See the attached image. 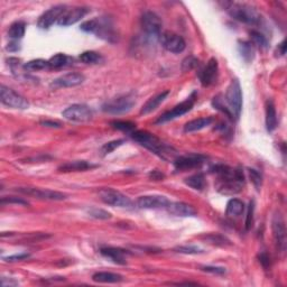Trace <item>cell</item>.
<instances>
[{
  "instance_id": "1",
  "label": "cell",
  "mask_w": 287,
  "mask_h": 287,
  "mask_svg": "<svg viewBox=\"0 0 287 287\" xmlns=\"http://www.w3.org/2000/svg\"><path fill=\"white\" fill-rule=\"evenodd\" d=\"M214 173L219 175L218 191L220 193L229 195L239 193L243 185V173L241 170H232V168L223 165L216 166L213 168Z\"/></svg>"
},
{
  "instance_id": "2",
  "label": "cell",
  "mask_w": 287,
  "mask_h": 287,
  "mask_svg": "<svg viewBox=\"0 0 287 287\" xmlns=\"http://www.w3.org/2000/svg\"><path fill=\"white\" fill-rule=\"evenodd\" d=\"M130 135H132V138L133 140L139 143L141 146L146 147L151 152L155 153V154L158 155L159 157L168 159L173 158L174 156H176V152L173 148L167 146V145L164 144L162 140L158 139L157 137L154 136L151 132H143V130H137V132H132Z\"/></svg>"
},
{
  "instance_id": "3",
  "label": "cell",
  "mask_w": 287,
  "mask_h": 287,
  "mask_svg": "<svg viewBox=\"0 0 287 287\" xmlns=\"http://www.w3.org/2000/svg\"><path fill=\"white\" fill-rule=\"evenodd\" d=\"M227 11L233 19L247 25H259L263 19L259 11L248 3L230 2L227 6Z\"/></svg>"
},
{
  "instance_id": "4",
  "label": "cell",
  "mask_w": 287,
  "mask_h": 287,
  "mask_svg": "<svg viewBox=\"0 0 287 287\" xmlns=\"http://www.w3.org/2000/svg\"><path fill=\"white\" fill-rule=\"evenodd\" d=\"M225 102L227 109L231 118L238 119L243 109V92L238 80H232L229 84L227 92H225Z\"/></svg>"
},
{
  "instance_id": "5",
  "label": "cell",
  "mask_w": 287,
  "mask_h": 287,
  "mask_svg": "<svg viewBox=\"0 0 287 287\" xmlns=\"http://www.w3.org/2000/svg\"><path fill=\"white\" fill-rule=\"evenodd\" d=\"M136 103V98L133 93H128L121 97L114 98L112 100L107 101L105 105L102 106V110L105 112L111 113V114H120L128 112L132 110L133 105Z\"/></svg>"
},
{
  "instance_id": "6",
  "label": "cell",
  "mask_w": 287,
  "mask_h": 287,
  "mask_svg": "<svg viewBox=\"0 0 287 287\" xmlns=\"http://www.w3.org/2000/svg\"><path fill=\"white\" fill-rule=\"evenodd\" d=\"M0 101L13 109H27L29 107L28 101L24 97L3 84L0 87Z\"/></svg>"
},
{
  "instance_id": "7",
  "label": "cell",
  "mask_w": 287,
  "mask_h": 287,
  "mask_svg": "<svg viewBox=\"0 0 287 287\" xmlns=\"http://www.w3.org/2000/svg\"><path fill=\"white\" fill-rule=\"evenodd\" d=\"M80 28L83 32L93 33L107 41H111V38L114 37L111 26L107 24L106 22H102L101 19H91V21L84 22Z\"/></svg>"
},
{
  "instance_id": "8",
  "label": "cell",
  "mask_w": 287,
  "mask_h": 287,
  "mask_svg": "<svg viewBox=\"0 0 287 287\" xmlns=\"http://www.w3.org/2000/svg\"><path fill=\"white\" fill-rule=\"evenodd\" d=\"M100 199L106 204L119 208H132V202L128 197L113 189H102L99 192Z\"/></svg>"
},
{
  "instance_id": "9",
  "label": "cell",
  "mask_w": 287,
  "mask_h": 287,
  "mask_svg": "<svg viewBox=\"0 0 287 287\" xmlns=\"http://www.w3.org/2000/svg\"><path fill=\"white\" fill-rule=\"evenodd\" d=\"M162 21L153 11H146L141 16V27L143 30L149 37H159L162 32Z\"/></svg>"
},
{
  "instance_id": "10",
  "label": "cell",
  "mask_w": 287,
  "mask_h": 287,
  "mask_svg": "<svg viewBox=\"0 0 287 287\" xmlns=\"http://www.w3.org/2000/svg\"><path fill=\"white\" fill-rule=\"evenodd\" d=\"M62 116L70 121L86 122L92 119L93 113L92 110L86 105H73L65 109Z\"/></svg>"
},
{
  "instance_id": "11",
  "label": "cell",
  "mask_w": 287,
  "mask_h": 287,
  "mask_svg": "<svg viewBox=\"0 0 287 287\" xmlns=\"http://www.w3.org/2000/svg\"><path fill=\"white\" fill-rule=\"evenodd\" d=\"M194 102H195V94L193 93L190 98H187L185 101H183L179 103V105L175 106L173 109L170 110V111L163 113L162 116L156 120V124H164V122L174 120L176 119V118L183 116V114L189 112L190 110L193 108Z\"/></svg>"
},
{
  "instance_id": "12",
  "label": "cell",
  "mask_w": 287,
  "mask_h": 287,
  "mask_svg": "<svg viewBox=\"0 0 287 287\" xmlns=\"http://www.w3.org/2000/svg\"><path fill=\"white\" fill-rule=\"evenodd\" d=\"M16 191L22 194L29 195V197L42 199V200L62 201L66 199V195L61 192H57V191L38 189V187H19V189H17Z\"/></svg>"
},
{
  "instance_id": "13",
  "label": "cell",
  "mask_w": 287,
  "mask_h": 287,
  "mask_svg": "<svg viewBox=\"0 0 287 287\" xmlns=\"http://www.w3.org/2000/svg\"><path fill=\"white\" fill-rule=\"evenodd\" d=\"M273 236L277 249L284 252L286 249V227L285 221L279 212L273 218Z\"/></svg>"
},
{
  "instance_id": "14",
  "label": "cell",
  "mask_w": 287,
  "mask_h": 287,
  "mask_svg": "<svg viewBox=\"0 0 287 287\" xmlns=\"http://www.w3.org/2000/svg\"><path fill=\"white\" fill-rule=\"evenodd\" d=\"M159 41L164 48L167 49V51L171 53H175V54L184 51L186 46L185 41L183 40V37L171 32L160 34Z\"/></svg>"
},
{
  "instance_id": "15",
  "label": "cell",
  "mask_w": 287,
  "mask_h": 287,
  "mask_svg": "<svg viewBox=\"0 0 287 287\" xmlns=\"http://www.w3.org/2000/svg\"><path fill=\"white\" fill-rule=\"evenodd\" d=\"M170 202L163 195H144L137 200V206L140 209H166Z\"/></svg>"
},
{
  "instance_id": "16",
  "label": "cell",
  "mask_w": 287,
  "mask_h": 287,
  "mask_svg": "<svg viewBox=\"0 0 287 287\" xmlns=\"http://www.w3.org/2000/svg\"><path fill=\"white\" fill-rule=\"evenodd\" d=\"M65 10L66 9H65L64 5H59L48 9L47 11H45V13L40 17V19H38V27L42 29L49 28L55 22H59V19L64 14Z\"/></svg>"
},
{
  "instance_id": "17",
  "label": "cell",
  "mask_w": 287,
  "mask_h": 287,
  "mask_svg": "<svg viewBox=\"0 0 287 287\" xmlns=\"http://www.w3.org/2000/svg\"><path fill=\"white\" fill-rule=\"evenodd\" d=\"M88 14V9L84 7H74L70 10H65L64 14L57 22L60 26H71L78 22L79 21L86 16Z\"/></svg>"
},
{
  "instance_id": "18",
  "label": "cell",
  "mask_w": 287,
  "mask_h": 287,
  "mask_svg": "<svg viewBox=\"0 0 287 287\" xmlns=\"http://www.w3.org/2000/svg\"><path fill=\"white\" fill-rule=\"evenodd\" d=\"M84 75L81 73H67L64 74L60 78L53 80L51 87L54 89H60V88H71L76 87L83 83Z\"/></svg>"
},
{
  "instance_id": "19",
  "label": "cell",
  "mask_w": 287,
  "mask_h": 287,
  "mask_svg": "<svg viewBox=\"0 0 287 287\" xmlns=\"http://www.w3.org/2000/svg\"><path fill=\"white\" fill-rule=\"evenodd\" d=\"M218 75V61L212 57L209 60V62L206 63L203 70L200 72L199 78H200L201 83L204 87H209L210 84H212L217 80Z\"/></svg>"
},
{
  "instance_id": "20",
  "label": "cell",
  "mask_w": 287,
  "mask_h": 287,
  "mask_svg": "<svg viewBox=\"0 0 287 287\" xmlns=\"http://www.w3.org/2000/svg\"><path fill=\"white\" fill-rule=\"evenodd\" d=\"M202 163H203V158L201 156H181L174 160V167L177 171H187L195 167H200Z\"/></svg>"
},
{
  "instance_id": "21",
  "label": "cell",
  "mask_w": 287,
  "mask_h": 287,
  "mask_svg": "<svg viewBox=\"0 0 287 287\" xmlns=\"http://www.w3.org/2000/svg\"><path fill=\"white\" fill-rule=\"evenodd\" d=\"M166 210L168 213L173 214L176 217H194L197 216V211L192 205L184 203V202H170V204L167 205Z\"/></svg>"
},
{
  "instance_id": "22",
  "label": "cell",
  "mask_w": 287,
  "mask_h": 287,
  "mask_svg": "<svg viewBox=\"0 0 287 287\" xmlns=\"http://www.w3.org/2000/svg\"><path fill=\"white\" fill-rule=\"evenodd\" d=\"M101 255L105 257L111 259L113 263L118 264V265H125L126 264V256L128 255V252L120 249V248H114V247H107L102 248L100 250Z\"/></svg>"
},
{
  "instance_id": "23",
  "label": "cell",
  "mask_w": 287,
  "mask_h": 287,
  "mask_svg": "<svg viewBox=\"0 0 287 287\" xmlns=\"http://www.w3.org/2000/svg\"><path fill=\"white\" fill-rule=\"evenodd\" d=\"M168 94H170V91H164V92L159 93L157 95H155V97L149 99V100L143 106V108H141V110H140V113L147 114V113H151V112L154 111V110L158 108L160 103L165 100Z\"/></svg>"
},
{
  "instance_id": "24",
  "label": "cell",
  "mask_w": 287,
  "mask_h": 287,
  "mask_svg": "<svg viewBox=\"0 0 287 287\" xmlns=\"http://www.w3.org/2000/svg\"><path fill=\"white\" fill-rule=\"evenodd\" d=\"M95 165L91 164L87 160H73V162L65 163L64 165L60 166L59 170L61 172H79V171H87L94 168Z\"/></svg>"
},
{
  "instance_id": "25",
  "label": "cell",
  "mask_w": 287,
  "mask_h": 287,
  "mask_svg": "<svg viewBox=\"0 0 287 287\" xmlns=\"http://www.w3.org/2000/svg\"><path fill=\"white\" fill-rule=\"evenodd\" d=\"M266 110V128L268 132H273L277 127V114L275 109L274 102L268 100L265 106Z\"/></svg>"
},
{
  "instance_id": "26",
  "label": "cell",
  "mask_w": 287,
  "mask_h": 287,
  "mask_svg": "<svg viewBox=\"0 0 287 287\" xmlns=\"http://www.w3.org/2000/svg\"><path fill=\"white\" fill-rule=\"evenodd\" d=\"M213 122V119L211 117H205V118H199V119H194L192 121H189L184 126V132H194L202 130L206 127H209Z\"/></svg>"
},
{
  "instance_id": "27",
  "label": "cell",
  "mask_w": 287,
  "mask_h": 287,
  "mask_svg": "<svg viewBox=\"0 0 287 287\" xmlns=\"http://www.w3.org/2000/svg\"><path fill=\"white\" fill-rule=\"evenodd\" d=\"M92 279L97 283H108V284H112V283H119L122 281V276L119 274L108 273V271H99L95 273Z\"/></svg>"
},
{
  "instance_id": "28",
  "label": "cell",
  "mask_w": 287,
  "mask_h": 287,
  "mask_svg": "<svg viewBox=\"0 0 287 287\" xmlns=\"http://www.w3.org/2000/svg\"><path fill=\"white\" fill-rule=\"evenodd\" d=\"M244 211V204L243 201H240L239 199H231L228 202L227 209H225V213L229 217H240Z\"/></svg>"
},
{
  "instance_id": "29",
  "label": "cell",
  "mask_w": 287,
  "mask_h": 287,
  "mask_svg": "<svg viewBox=\"0 0 287 287\" xmlns=\"http://www.w3.org/2000/svg\"><path fill=\"white\" fill-rule=\"evenodd\" d=\"M185 184L192 187L194 190H203L205 186V178L204 175L201 173L194 174L190 177L185 178Z\"/></svg>"
},
{
  "instance_id": "30",
  "label": "cell",
  "mask_w": 287,
  "mask_h": 287,
  "mask_svg": "<svg viewBox=\"0 0 287 287\" xmlns=\"http://www.w3.org/2000/svg\"><path fill=\"white\" fill-rule=\"evenodd\" d=\"M26 25L24 22H16L9 27L8 36L13 40H21L25 35Z\"/></svg>"
},
{
  "instance_id": "31",
  "label": "cell",
  "mask_w": 287,
  "mask_h": 287,
  "mask_svg": "<svg viewBox=\"0 0 287 287\" xmlns=\"http://www.w3.org/2000/svg\"><path fill=\"white\" fill-rule=\"evenodd\" d=\"M239 52L241 56H243L244 61H247V62H250V61L254 59L255 51H254V46H252L250 42H243V43H240Z\"/></svg>"
},
{
  "instance_id": "32",
  "label": "cell",
  "mask_w": 287,
  "mask_h": 287,
  "mask_svg": "<svg viewBox=\"0 0 287 287\" xmlns=\"http://www.w3.org/2000/svg\"><path fill=\"white\" fill-rule=\"evenodd\" d=\"M48 66V61L42 60V59H36V60H32L29 62L26 63L24 65V68L26 71L29 72H35V71H41L44 70L45 67Z\"/></svg>"
},
{
  "instance_id": "33",
  "label": "cell",
  "mask_w": 287,
  "mask_h": 287,
  "mask_svg": "<svg viewBox=\"0 0 287 287\" xmlns=\"http://www.w3.org/2000/svg\"><path fill=\"white\" fill-rule=\"evenodd\" d=\"M80 60L86 64H97L102 60V57L97 52L87 51V52H83L82 54L80 55Z\"/></svg>"
},
{
  "instance_id": "34",
  "label": "cell",
  "mask_w": 287,
  "mask_h": 287,
  "mask_svg": "<svg viewBox=\"0 0 287 287\" xmlns=\"http://www.w3.org/2000/svg\"><path fill=\"white\" fill-rule=\"evenodd\" d=\"M250 37H251V41L252 43L255 45H257L260 48H267L268 47V41H267V38L263 35V34H260L259 32H256V30H252L250 32Z\"/></svg>"
},
{
  "instance_id": "35",
  "label": "cell",
  "mask_w": 287,
  "mask_h": 287,
  "mask_svg": "<svg viewBox=\"0 0 287 287\" xmlns=\"http://www.w3.org/2000/svg\"><path fill=\"white\" fill-rule=\"evenodd\" d=\"M111 126L114 129H118V130H120V132H130V133H132L133 130H135V127H136V125L133 124V122L121 121V120L112 121Z\"/></svg>"
},
{
  "instance_id": "36",
  "label": "cell",
  "mask_w": 287,
  "mask_h": 287,
  "mask_svg": "<svg viewBox=\"0 0 287 287\" xmlns=\"http://www.w3.org/2000/svg\"><path fill=\"white\" fill-rule=\"evenodd\" d=\"M88 214L91 218H94V219H99V220H107L111 218V213L106 211V210L102 209H98V208H92L88 210Z\"/></svg>"
},
{
  "instance_id": "37",
  "label": "cell",
  "mask_w": 287,
  "mask_h": 287,
  "mask_svg": "<svg viewBox=\"0 0 287 287\" xmlns=\"http://www.w3.org/2000/svg\"><path fill=\"white\" fill-rule=\"evenodd\" d=\"M66 60H67V57L65 56L64 54H62V53H60V54L52 56L51 59L48 60V66L54 67V68L62 67L63 65H65V63H66Z\"/></svg>"
},
{
  "instance_id": "38",
  "label": "cell",
  "mask_w": 287,
  "mask_h": 287,
  "mask_svg": "<svg viewBox=\"0 0 287 287\" xmlns=\"http://www.w3.org/2000/svg\"><path fill=\"white\" fill-rule=\"evenodd\" d=\"M175 251L179 252V254H186V255H198L203 252V250L198 246H179L175 248Z\"/></svg>"
},
{
  "instance_id": "39",
  "label": "cell",
  "mask_w": 287,
  "mask_h": 287,
  "mask_svg": "<svg viewBox=\"0 0 287 287\" xmlns=\"http://www.w3.org/2000/svg\"><path fill=\"white\" fill-rule=\"evenodd\" d=\"M125 141L122 139H118V140H112V141H109V143L105 144L101 148V152L103 155H107V154H110V153H112L114 149H117L118 147H120L122 144H124Z\"/></svg>"
},
{
  "instance_id": "40",
  "label": "cell",
  "mask_w": 287,
  "mask_h": 287,
  "mask_svg": "<svg viewBox=\"0 0 287 287\" xmlns=\"http://www.w3.org/2000/svg\"><path fill=\"white\" fill-rule=\"evenodd\" d=\"M0 203L3 204H19V205H28L29 203L24 199L16 198V197H5L1 199Z\"/></svg>"
},
{
  "instance_id": "41",
  "label": "cell",
  "mask_w": 287,
  "mask_h": 287,
  "mask_svg": "<svg viewBox=\"0 0 287 287\" xmlns=\"http://www.w3.org/2000/svg\"><path fill=\"white\" fill-rule=\"evenodd\" d=\"M248 172H249V176H250L251 182L254 183V185L256 186V189L259 190L260 186H262V183H263L262 175H260L259 172H257L256 170H252V168H250V170H248Z\"/></svg>"
},
{
  "instance_id": "42",
  "label": "cell",
  "mask_w": 287,
  "mask_h": 287,
  "mask_svg": "<svg viewBox=\"0 0 287 287\" xmlns=\"http://www.w3.org/2000/svg\"><path fill=\"white\" fill-rule=\"evenodd\" d=\"M198 63H199V61L195 59L194 56L186 57V59L183 61V63H182V70L185 71V72L192 70V68L197 66Z\"/></svg>"
},
{
  "instance_id": "43",
  "label": "cell",
  "mask_w": 287,
  "mask_h": 287,
  "mask_svg": "<svg viewBox=\"0 0 287 287\" xmlns=\"http://www.w3.org/2000/svg\"><path fill=\"white\" fill-rule=\"evenodd\" d=\"M254 202H250L249 206H248V212H247V218H246V229L249 230L252 225V221H254Z\"/></svg>"
},
{
  "instance_id": "44",
  "label": "cell",
  "mask_w": 287,
  "mask_h": 287,
  "mask_svg": "<svg viewBox=\"0 0 287 287\" xmlns=\"http://www.w3.org/2000/svg\"><path fill=\"white\" fill-rule=\"evenodd\" d=\"M29 254L27 252H22V254H16V255H13V256H8V257H5L3 259L6 260V262H21V260H25L29 258Z\"/></svg>"
},
{
  "instance_id": "45",
  "label": "cell",
  "mask_w": 287,
  "mask_h": 287,
  "mask_svg": "<svg viewBox=\"0 0 287 287\" xmlns=\"http://www.w3.org/2000/svg\"><path fill=\"white\" fill-rule=\"evenodd\" d=\"M201 269L203 271H206V273H211V274H217V275H223L225 273V268L223 267H214V266H204L201 267Z\"/></svg>"
},
{
  "instance_id": "46",
  "label": "cell",
  "mask_w": 287,
  "mask_h": 287,
  "mask_svg": "<svg viewBox=\"0 0 287 287\" xmlns=\"http://www.w3.org/2000/svg\"><path fill=\"white\" fill-rule=\"evenodd\" d=\"M208 239L211 241L212 243H217V244H219V243H220V244L221 246H224L225 243H229V241L225 239V238H223L222 236H220V235H211V236H209L208 237Z\"/></svg>"
},
{
  "instance_id": "47",
  "label": "cell",
  "mask_w": 287,
  "mask_h": 287,
  "mask_svg": "<svg viewBox=\"0 0 287 287\" xmlns=\"http://www.w3.org/2000/svg\"><path fill=\"white\" fill-rule=\"evenodd\" d=\"M269 257H268V255L267 254H265V252H263L262 255L259 256V262L262 263V265L265 267V268H268V266L270 265V262H269Z\"/></svg>"
},
{
  "instance_id": "48",
  "label": "cell",
  "mask_w": 287,
  "mask_h": 287,
  "mask_svg": "<svg viewBox=\"0 0 287 287\" xmlns=\"http://www.w3.org/2000/svg\"><path fill=\"white\" fill-rule=\"evenodd\" d=\"M41 125L45 126V127H52V128H61L60 122L57 121H52V120H45V121H41Z\"/></svg>"
},
{
  "instance_id": "49",
  "label": "cell",
  "mask_w": 287,
  "mask_h": 287,
  "mask_svg": "<svg viewBox=\"0 0 287 287\" xmlns=\"http://www.w3.org/2000/svg\"><path fill=\"white\" fill-rule=\"evenodd\" d=\"M149 177L155 179V181H160V179H163L164 177H165V175H164L163 173H160L159 171L155 170V171H153L151 174H149Z\"/></svg>"
},
{
  "instance_id": "50",
  "label": "cell",
  "mask_w": 287,
  "mask_h": 287,
  "mask_svg": "<svg viewBox=\"0 0 287 287\" xmlns=\"http://www.w3.org/2000/svg\"><path fill=\"white\" fill-rule=\"evenodd\" d=\"M278 53L281 55H284L286 53V42L283 41L281 44L278 45Z\"/></svg>"
},
{
  "instance_id": "51",
  "label": "cell",
  "mask_w": 287,
  "mask_h": 287,
  "mask_svg": "<svg viewBox=\"0 0 287 287\" xmlns=\"http://www.w3.org/2000/svg\"><path fill=\"white\" fill-rule=\"evenodd\" d=\"M175 285H197L195 283H176Z\"/></svg>"
}]
</instances>
